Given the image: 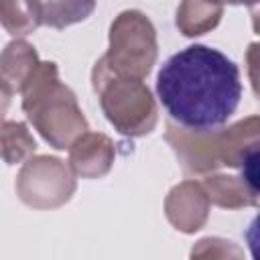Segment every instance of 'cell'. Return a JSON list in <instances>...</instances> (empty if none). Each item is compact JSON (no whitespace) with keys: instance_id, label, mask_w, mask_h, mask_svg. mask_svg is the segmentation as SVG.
Wrapping results in <instances>:
<instances>
[{"instance_id":"cell-1","label":"cell","mask_w":260,"mask_h":260,"mask_svg":"<svg viewBox=\"0 0 260 260\" xmlns=\"http://www.w3.org/2000/svg\"><path fill=\"white\" fill-rule=\"evenodd\" d=\"M242 91L240 67L207 45L181 49L156 75V95L169 120L191 132L223 128L238 110Z\"/></svg>"},{"instance_id":"cell-2","label":"cell","mask_w":260,"mask_h":260,"mask_svg":"<svg viewBox=\"0 0 260 260\" xmlns=\"http://www.w3.org/2000/svg\"><path fill=\"white\" fill-rule=\"evenodd\" d=\"M22 110L39 134L57 150L69 148L89 124L75 93L59 79L53 61H41L22 89Z\"/></svg>"},{"instance_id":"cell-3","label":"cell","mask_w":260,"mask_h":260,"mask_svg":"<svg viewBox=\"0 0 260 260\" xmlns=\"http://www.w3.org/2000/svg\"><path fill=\"white\" fill-rule=\"evenodd\" d=\"M165 138L187 173L207 175L217 167L240 169L248 154L258 150V118L250 116L230 128L209 132H191L169 120Z\"/></svg>"},{"instance_id":"cell-4","label":"cell","mask_w":260,"mask_h":260,"mask_svg":"<svg viewBox=\"0 0 260 260\" xmlns=\"http://www.w3.org/2000/svg\"><path fill=\"white\" fill-rule=\"evenodd\" d=\"M91 85L108 122L124 136H146L158 122L156 102L142 79L112 73L102 59L91 71Z\"/></svg>"},{"instance_id":"cell-5","label":"cell","mask_w":260,"mask_h":260,"mask_svg":"<svg viewBox=\"0 0 260 260\" xmlns=\"http://www.w3.org/2000/svg\"><path fill=\"white\" fill-rule=\"evenodd\" d=\"M156 55L158 43L150 18L140 10H124L110 26V47L100 59L112 73L144 81Z\"/></svg>"},{"instance_id":"cell-6","label":"cell","mask_w":260,"mask_h":260,"mask_svg":"<svg viewBox=\"0 0 260 260\" xmlns=\"http://www.w3.org/2000/svg\"><path fill=\"white\" fill-rule=\"evenodd\" d=\"M77 181L69 165L57 156L41 154L22 162L16 177V195L32 209H55L75 193Z\"/></svg>"},{"instance_id":"cell-7","label":"cell","mask_w":260,"mask_h":260,"mask_svg":"<svg viewBox=\"0 0 260 260\" xmlns=\"http://www.w3.org/2000/svg\"><path fill=\"white\" fill-rule=\"evenodd\" d=\"M209 199L203 187L195 181L175 185L165 199V213L171 225L183 234L199 232L209 215Z\"/></svg>"},{"instance_id":"cell-8","label":"cell","mask_w":260,"mask_h":260,"mask_svg":"<svg viewBox=\"0 0 260 260\" xmlns=\"http://www.w3.org/2000/svg\"><path fill=\"white\" fill-rule=\"evenodd\" d=\"M67 150H69L67 165L71 173L81 179H100L108 175L116 158L114 142L102 132L81 134Z\"/></svg>"},{"instance_id":"cell-9","label":"cell","mask_w":260,"mask_h":260,"mask_svg":"<svg viewBox=\"0 0 260 260\" xmlns=\"http://www.w3.org/2000/svg\"><path fill=\"white\" fill-rule=\"evenodd\" d=\"M39 63V53L30 43L24 39L10 41L0 53V87L8 95L22 93Z\"/></svg>"},{"instance_id":"cell-10","label":"cell","mask_w":260,"mask_h":260,"mask_svg":"<svg viewBox=\"0 0 260 260\" xmlns=\"http://www.w3.org/2000/svg\"><path fill=\"white\" fill-rule=\"evenodd\" d=\"M209 199V203H215L225 209H238L246 205L258 203V193L252 191L242 177L234 175H209L199 183Z\"/></svg>"},{"instance_id":"cell-11","label":"cell","mask_w":260,"mask_h":260,"mask_svg":"<svg viewBox=\"0 0 260 260\" xmlns=\"http://www.w3.org/2000/svg\"><path fill=\"white\" fill-rule=\"evenodd\" d=\"M37 142L28 132L26 124L14 120L0 122V158L6 165H18L32 158Z\"/></svg>"},{"instance_id":"cell-12","label":"cell","mask_w":260,"mask_h":260,"mask_svg":"<svg viewBox=\"0 0 260 260\" xmlns=\"http://www.w3.org/2000/svg\"><path fill=\"white\" fill-rule=\"evenodd\" d=\"M223 6L209 2H183L177 8V28L185 37H199L217 26Z\"/></svg>"},{"instance_id":"cell-13","label":"cell","mask_w":260,"mask_h":260,"mask_svg":"<svg viewBox=\"0 0 260 260\" xmlns=\"http://www.w3.org/2000/svg\"><path fill=\"white\" fill-rule=\"evenodd\" d=\"M0 24L14 39H22L41 24L39 2H8L0 0Z\"/></svg>"},{"instance_id":"cell-14","label":"cell","mask_w":260,"mask_h":260,"mask_svg":"<svg viewBox=\"0 0 260 260\" xmlns=\"http://www.w3.org/2000/svg\"><path fill=\"white\" fill-rule=\"evenodd\" d=\"M95 8V2H39L41 24L65 28L73 22L85 20Z\"/></svg>"},{"instance_id":"cell-15","label":"cell","mask_w":260,"mask_h":260,"mask_svg":"<svg viewBox=\"0 0 260 260\" xmlns=\"http://www.w3.org/2000/svg\"><path fill=\"white\" fill-rule=\"evenodd\" d=\"M189 260H244V250L223 238H203L189 254Z\"/></svg>"},{"instance_id":"cell-16","label":"cell","mask_w":260,"mask_h":260,"mask_svg":"<svg viewBox=\"0 0 260 260\" xmlns=\"http://www.w3.org/2000/svg\"><path fill=\"white\" fill-rule=\"evenodd\" d=\"M8 106H10V95L0 87V122L4 120V116L8 112Z\"/></svg>"}]
</instances>
